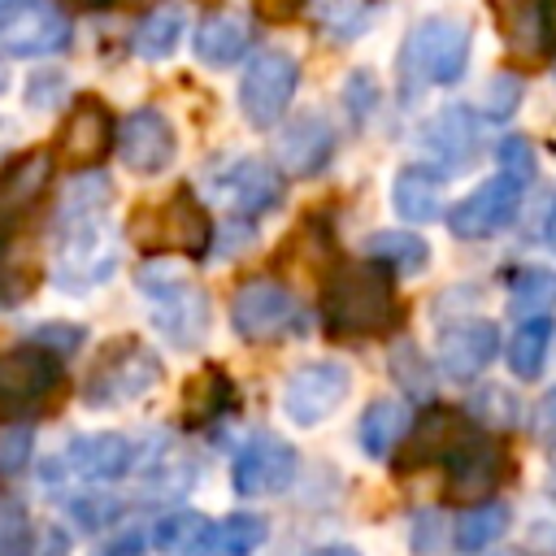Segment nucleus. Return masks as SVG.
Masks as SVG:
<instances>
[{"instance_id":"26","label":"nucleus","mask_w":556,"mask_h":556,"mask_svg":"<svg viewBox=\"0 0 556 556\" xmlns=\"http://www.w3.org/2000/svg\"><path fill=\"white\" fill-rule=\"evenodd\" d=\"M391 204L404 222H434L443 213V187L430 165H404L391 182Z\"/></svg>"},{"instance_id":"39","label":"nucleus","mask_w":556,"mask_h":556,"mask_svg":"<svg viewBox=\"0 0 556 556\" xmlns=\"http://www.w3.org/2000/svg\"><path fill=\"white\" fill-rule=\"evenodd\" d=\"M391 374L404 382V391H413V395H430V369H426V361L417 356L413 343H400V348L391 352Z\"/></svg>"},{"instance_id":"11","label":"nucleus","mask_w":556,"mask_h":556,"mask_svg":"<svg viewBox=\"0 0 556 556\" xmlns=\"http://www.w3.org/2000/svg\"><path fill=\"white\" fill-rule=\"evenodd\" d=\"M348 391H352V374L343 361H308L287 378L282 413L295 426H317L348 400Z\"/></svg>"},{"instance_id":"6","label":"nucleus","mask_w":556,"mask_h":556,"mask_svg":"<svg viewBox=\"0 0 556 556\" xmlns=\"http://www.w3.org/2000/svg\"><path fill=\"white\" fill-rule=\"evenodd\" d=\"M156 382H161V361H156V352H148L143 343L122 339V343H113V348L100 356V365L91 369V378H87V387H83V400H87L91 408H117V404H130V400L148 395Z\"/></svg>"},{"instance_id":"40","label":"nucleus","mask_w":556,"mask_h":556,"mask_svg":"<svg viewBox=\"0 0 556 556\" xmlns=\"http://www.w3.org/2000/svg\"><path fill=\"white\" fill-rule=\"evenodd\" d=\"M495 156H500V174H508L517 182H530V174H534V148H530V139L508 135V139H500Z\"/></svg>"},{"instance_id":"9","label":"nucleus","mask_w":556,"mask_h":556,"mask_svg":"<svg viewBox=\"0 0 556 556\" xmlns=\"http://www.w3.org/2000/svg\"><path fill=\"white\" fill-rule=\"evenodd\" d=\"M295 83H300V65L291 52H256L252 65L243 70V83H239V109L243 117L256 126V130H269L278 126V117L287 113L291 96H295Z\"/></svg>"},{"instance_id":"14","label":"nucleus","mask_w":556,"mask_h":556,"mask_svg":"<svg viewBox=\"0 0 556 556\" xmlns=\"http://www.w3.org/2000/svg\"><path fill=\"white\" fill-rule=\"evenodd\" d=\"M478 430V421L473 417H465V413H456V408H426L421 417H417V426L408 430V439H404V447H400V456H395V469L400 473H413V469H426V465H447L452 460V452L469 439Z\"/></svg>"},{"instance_id":"7","label":"nucleus","mask_w":556,"mask_h":556,"mask_svg":"<svg viewBox=\"0 0 556 556\" xmlns=\"http://www.w3.org/2000/svg\"><path fill=\"white\" fill-rule=\"evenodd\" d=\"M204 187H208V200L226 204L235 217H261V213L282 204L278 169L256 161V156H226V161L208 165Z\"/></svg>"},{"instance_id":"32","label":"nucleus","mask_w":556,"mask_h":556,"mask_svg":"<svg viewBox=\"0 0 556 556\" xmlns=\"http://www.w3.org/2000/svg\"><path fill=\"white\" fill-rule=\"evenodd\" d=\"M365 248H369V261L387 265L391 274H417L430 261L426 239L421 235H408V230H378V235H369Z\"/></svg>"},{"instance_id":"20","label":"nucleus","mask_w":556,"mask_h":556,"mask_svg":"<svg viewBox=\"0 0 556 556\" xmlns=\"http://www.w3.org/2000/svg\"><path fill=\"white\" fill-rule=\"evenodd\" d=\"M52 178V156L48 152H22L0 169V252L9 243V235L17 230V222L35 208V200L43 195Z\"/></svg>"},{"instance_id":"4","label":"nucleus","mask_w":556,"mask_h":556,"mask_svg":"<svg viewBox=\"0 0 556 556\" xmlns=\"http://www.w3.org/2000/svg\"><path fill=\"white\" fill-rule=\"evenodd\" d=\"M135 287L156 304L152 321L174 348L191 352V348L204 343V334H208V295L187 274H178L165 261H148V265H139Z\"/></svg>"},{"instance_id":"5","label":"nucleus","mask_w":556,"mask_h":556,"mask_svg":"<svg viewBox=\"0 0 556 556\" xmlns=\"http://www.w3.org/2000/svg\"><path fill=\"white\" fill-rule=\"evenodd\" d=\"M130 235L139 248H174L187 256H208L213 248V222L208 208L195 200L191 187H178L165 204H148L130 217Z\"/></svg>"},{"instance_id":"35","label":"nucleus","mask_w":556,"mask_h":556,"mask_svg":"<svg viewBox=\"0 0 556 556\" xmlns=\"http://www.w3.org/2000/svg\"><path fill=\"white\" fill-rule=\"evenodd\" d=\"M317 17L334 39H356L369 26V4L365 0H317Z\"/></svg>"},{"instance_id":"22","label":"nucleus","mask_w":556,"mask_h":556,"mask_svg":"<svg viewBox=\"0 0 556 556\" xmlns=\"http://www.w3.org/2000/svg\"><path fill=\"white\" fill-rule=\"evenodd\" d=\"M421 148L434 156L439 178L465 169L478 156V117L465 104H447L439 109L426 126H421Z\"/></svg>"},{"instance_id":"2","label":"nucleus","mask_w":556,"mask_h":556,"mask_svg":"<svg viewBox=\"0 0 556 556\" xmlns=\"http://www.w3.org/2000/svg\"><path fill=\"white\" fill-rule=\"evenodd\" d=\"M321 330L330 339H378L400 326L395 278L378 261H343L326 274L317 300Z\"/></svg>"},{"instance_id":"52","label":"nucleus","mask_w":556,"mask_h":556,"mask_svg":"<svg viewBox=\"0 0 556 556\" xmlns=\"http://www.w3.org/2000/svg\"><path fill=\"white\" fill-rule=\"evenodd\" d=\"M17 4H22V0H0V17H4L9 9H17Z\"/></svg>"},{"instance_id":"24","label":"nucleus","mask_w":556,"mask_h":556,"mask_svg":"<svg viewBox=\"0 0 556 556\" xmlns=\"http://www.w3.org/2000/svg\"><path fill=\"white\" fill-rule=\"evenodd\" d=\"M70 43V22L56 9H26L0 22V52L9 56H52Z\"/></svg>"},{"instance_id":"38","label":"nucleus","mask_w":556,"mask_h":556,"mask_svg":"<svg viewBox=\"0 0 556 556\" xmlns=\"http://www.w3.org/2000/svg\"><path fill=\"white\" fill-rule=\"evenodd\" d=\"M30 447H35V434L30 426H0V473H22L30 465Z\"/></svg>"},{"instance_id":"48","label":"nucleus","mask_w":556,"mask_h":556,"mask_svg":"<svg viewBox=\"0 0 556 556\" xmlns=\"http://www.w3.org/2000/svg\"><path fill=\"white\" fill-rule=\"evenodd\" d=\"M96 556H148V547H143V539H139V534H122V539L104 543Z\"/></svg>"},{"instance_id":"41","label":"nucleus","mask_w":556,"mask_h":556,"mask_svg":"<svg viewBox=\"0 0 556 556\" xmlns=\"http://www.w3.org/2000/svg\"><path fill=\"white\" fill-rule=\"evenodd\" d=\"M521 100V78L517 74H495L491 87H486V117L491 122H504Z\"/></svg>"},{"instance_id":"13","label":"nucleus","mask_w":556,"mask_h":556,"mask_svg":"<svg viewBox=\"0 0 556 556\" xmlns=\"http://www.w3.org/2000/svg\"><path fill=\"white\" fill-rule=\"evenodd\" d=\"M295 469H300V456L287 439L256 434L239 447V456L230 465V486L239 495H274V491H287L295 482Z\"/></svg>"},{"instance_id":"37","label":"nucleus","mask_w":556,"mask_h":556,"mask_svg":"<svg viewBox=\"0 0 556 556\" xmlns=\"http://www.w3.org/2000/svg\"><path fill=\"white\" fill-rule=\"evenodd\" d=\"M0 556H35L26 508L13 500H0Z\"/></svg>"},{"instance_id":"17","label":"nucleus","mask_w":556,"mask_h":556,"mask_svg":"<svg viewBox=\"0 0 556 556\" xmlns=\"http://www.w3.org/2000/svg\"><path fill=\"white\" fill-rule=\"evenodd\" d=\"M500 35L513 56L539 61L556 43V0H491Z\"/></svg>"},{"instance_id":"1","label":"nucleus","mask_w":556,"mask_h":556,"mask_svg":"<svg viewBox=\"0 0 556 556\" xmlns=\"http://www.w3.org/2000/svg\"><path fill=\"white\" fill-rule=\"evenodd\" d=\"M109 178L104 174H78L56 208V261L52 278L61 291L83 295L100 282H109L117 265V248L109 239Z\"/></svg>"},{"instance_id":"18","label":"nucleus","mask_w":556,"mask_h":556,"mask_svg":"<svg viewBox=\"0 0 556 556\" xmlns=\"http://www.w3.org/2000/svg\"><path fill=\"white\" fill-rule=\"evenodd\" d=\"M109 143H113V117H109V109L96 96H78L70 104V117H65L61 135H56L61 161L70 169H91V165L104 161Z\"/></svg>"},{"instance_id":"45","label":"nucleus","mask_w":556,"mask_h":556,"mask_svg":"<svg viewBox=\"0 0 556 556\" xmlns=\"http://www.w3.org/2000/svg\"><path fill=\"white\" fill-rule=\"evenodd\" d=\"M439 547H443L439 513H417L413 517V556H439Z\"/></svg>"},{"instance_id":"33","label":"nucleus","mask_w":556,"mask_h":556,"mask_svg":"<svg viewBox=\"0 0 556 556\" xmlns=\"http://www.w3.org/2000/svg\"><path fill=\"white\" fill-rule=\"evenodd\" d=\"M504 530H508V504L482 500V504H469V508L460 513L452 539H456L460 552H482V547H491Z\"/></svg>"},{"instance_id":"53","label":"nucleus","mask_w":556,"mask_h":556,"mask_svg":"<svg viewBox=\"0 0 556 556\" xmlns=\"http://www.w3.org/2000/svg\"><path fill=\"white\" fill-rule=\"evenodd\" d=\"M4 83H9V74H4V65H0V91H4Z\"/></svg>"},{"instance_id":"15","label":"nucleus","mask_w":556,"mask_h":556,"mask_svg":"<svg viewBox=\"0 0 556 556\" xmlns=\"http://www.w3.org/2000/svg\"><path fill=\"white\" fill-rule=\"evenodd\" d=\"M500 478H504V452H500V443L478 426L456 452H452V460H447V500H456V504H482L495 486H500Z\"/></svg>"},{"instance_id":"50","label":"nucleus","mask_w":556,"mask_h":556,"mask_svg":"<svg viewBox=\"0 0 556 556\" xmlns=\"http://www.w3.org/2000/svg\"><path fill=\"white\" fill-rule=\"evenodd\" d=\"M65 4H74V9H104V4H113V0H65Z\"/></svg>"},{"instance_id":"34","label":"nucleus","mask_w":556,"mask_h":556,"mask_svg":"<svg viewBox=\"0 0 556 556\" xmlns=\"http://www.w3.org/2000/svg\"><path fill=\"white\" fill-rule=\"evenodd\" d=\"M269 526L256 513H230L213 521V556H252L265 543Z\"/></svg>"},{"instance_id":"31","label":"nucleus","mask_w":556,"mask_h":556,"mask_svg":"<svg viewBox=\"0 0 556 556\" xmlns=\"http://www.w3.org/2000/svg\"><path fill=\"white\" fill-rule=\"evenodd\" d=\"M182 30H187L182 4H161V9H152V13L139 22V30H135V52L148 56V61H161V56H169V52L178 48Z\"/></svg>"},{"instance_id":"8","label":"nucleus","mask_w":556,"mask_h":556,"mask_svg":"<svg viewBox=\"0 0 556 556\" xmlns=\"http://www.w3.org/2000/svg\"><path fill=\"white\" fill-rule=\"evenodd\" d=\"M230 326L239 339L248 343H265V339H282V334H295L308 326L304 308L295 304V295L278 282H243L235 295H230Z\"/></svg>"},{"instance_id":"19","label":"nucleus","mask_w":556,"mask_h":556,"mask_svg":"<svg viewBox=\"0 0 556 556\" xmlns=\"http://www.w3.org/2000/svg\"><path fill=\"white\" fill-rule=\"evenodd\" d=\"M330 156H334V130H330V122L317 117V113H304V117L287 122V126L278 130V139H274V161H278V169L291 174V178H313V174H321V169L330 165Z\"/></svg>"},{"instance_id":"16","label":"nucleus","mask_w":556,"mask_h":556,"mask_svg":"<svg viewBox=\"0 0 556 556\" xmlns=\"http://www.w3.org/2000/svg\"><path fill=\"white\" fill-rule=\"evenodd\" d=\"M174 152H178V139H174V126H169V117L161 109H135L122 122V130H117V156H122V165L135 169V174H143V178L169 169Z\"/></svg>"},{"instance_id":"51","label":"nucleus","mask_w":556,"mask_h":556,"mask_svg":"<svg viewBox=\"0 0 556 556\" xmlns=\"http://www.w3.org/2000/svg\"><path fill=\"white\" fill-rule=\"evenodd\" d=\"M547 243H552V252H556V208H552V217H547Z\"/></svg>"},{"instance_id":"46","label":"nucleus","mask_w":556,"mask_h":556,"mask_svg":"<svg viewBox=\"0 0 556 556\" xmlns=\"http://www.w3.org/2000/svg\"><path fill=\"white\" fill-rule=\"evenodd\" d=\"M534 434H539L543 447L556 452V387H552V391L539 400V408H534Z\"/></svg>"},{"instance_id":"42","label":"nucleus","mask_w":556,"mask_h":556,"mask_svg":"<svg viewBox=\"0 0 556 556\" xmlns=\"http://www.w3.org/2000/svg\"><path fill=\"white\" fill-rule=\"evenodd\" d=\"M473 413H478L482 421H491V426H513L517 400H513L508 391H500V387H482L478 400H473Z\"/></svg>"},{"instance_id":"23","label":"nucleus","mask_w":556,"mask_h":556,"mask_svg":"<svg viewBox=\"0 0 556 556\" xmlns=\"http://www.w3.org/2000/svg\"><path fill=\"white\" fill-rule=\"evenodd\" d=\"M65 465L83 478V482H117L122 473H130L135 465V443L117 430H91V434H74L65 443Z\"/></svg>"},{"instance_id":"47","label":"nucleus","mask_w":556,"mask_h":556,"mask_svg":"<svg viewBox=\"0 0 556 556\" xmlns=\"http://www.w3.org/2000/svg\"><path fill=\"white\" fill-rule=\"evenodd\" d=\"M61 74H43V78H30V91H26V100H30V109H52L56 100H61Z\"/></svg>"},{"instance_id":"44","label":"nucleus","mask_w":556,"mask_h":556,"mask_svg":"<svg viewBox=\"0 0 556 556\" xmlns=\"http://www.w3.org/2000/svg\"><path fill=\"white\" fill-rule=\"evenodd\" d=\"M374 100H378V87H374V74H365V70H356V74L348 78V87H343V104H348V113H352L356 122H365V117H369V109H374Z\"/></svg>"},{"instance_id":"12","label":"nucleus","mask_w":556,"mask_h":556,"mask_svg":"<svg viewBox=\"0 0 556 556\" xmlns=\"http://www.w3.org/2000/svg\"><path fill=\"white\" fill-rule=\"evenodd\" d=\"M521 187L526 182H517L508 174L486 178L482 187H473L465 200H456L447 208V230L456 239H486V235L504 230L521 208Z\"/></svg>"},{"instance_id":"25","label":"nucleus","mask_w":556,"mask_h":556,"mask_svg":"<svg viewBox=\"0 0 556 556\" xmlns=\"http://www.w3.org/2000/svg\"><path fill=\"white\" fill-rule=\"evenodd\" d=\"M195 56L213 70L222 65H235L243 56V48L252 43V26L243 13H208L200 26H195Z\"/></svg>"},{"instance_id":"27","label":"nucleus","mask_w":556,"mask_h":556,"mask_svg":"<svg viewBox=\"0 0 556 556\" xmlns=\"http://www.w3.org/2000/svg\"><path fill=\"white\" fill-rule=\"evenodd\" d=\"M235 408V387L226 378V369H200L195 378H187V391H182V417L191 426H208V421H222L226 413Z\"/></svg>"},{"instance_id":"29","label":"nucleus","mask_w":556,"mask_h":556,"mask_svg":"<svg viewBox=\"0 0 556 556\" xmlns=\"http://www.w3.org/2000/svg\"><path fill=\"white\" fill-rule=\"evenodd\" d=\"M547 352H552V317H526V321L513 330L508 348H504L508 369H513L517 378H526V382L543 374Z\"/></svg>"},{"instance_id":"3","label":"nucleus","mask_w":556,"mask_h":556,"mask_svg":"<svg viewBox=\"0 0 556 556\" xmlns=\"http://www.w3.org/2000/svg\"><path fill=\"white\" fill-rule=\"evenodd\" d=\"M469 26L460 17H426L408 30L400 48V83L404 96H417L421 87H452L460 83L469 65Z\"/></svg>"},{"instance_id":"21","label":"nucleus","mask_w":556,"mask_h":556,"mask_svg":"<svg viewBox=\"0 0 556 556\" xmlns=\"http://www.w3.org/2000/svg\"><path fill=\"white\" fill-rule=\"evenodd\" d=\"M495 352H500V330L482 317H465V321H456L439 334V369L452 382L478 378L495 361Z\"/></svg>"},{"instance_id":"36","label":"nucleus","mask_w":556,"mask_h":556,"mask_svg":"<svg viewBox=\"0 0 556 556\" xmlns=\"http://www.w3.org/2000/svg\"><path fill=\"white\" fill-rule=\"evenodd\" d=\"M65 513L78 521V530H87V534H96V530H104V526H113L117 517H122V500L117 495H78V500H70L65 504Z\"/></svg>"},{"instance_id":"10","label":"nucleus","mask_w":556,"mask_h":556,"mask_svg":"<svg viewBox=\"0 0 556 556\" xmlns=\"http://www.w3.org/2000/svg\"><path fill=\"white\" fill-rule=\"evenodd\" d=\"M65 369L61 356L39 348V343H22L13 352H0V408L4 413H30L43 400L56 395Z\"/></svg>"},{"instance_id":"43","label":"nucleus","mask_w":556,"mask_h":556,"mask_svg":"<svg viewBox=\"0 0 556 556\" xmlns=\"http://www.w3.org/2000/svg\"><path fill=\"white\" fill-rule=\"evenodd\" d=\"M83 339H87V330H83V326H70V321H48V326H39V330L30 334V343H39V348H48V352H56V356L74 352Z\"/></svg>"},{"instance_id":"28","label":"nucleus","mask_w":556,"mask_h":556,"mask_svg":"<svg viewBox=\"0 0 556 556\" xmlns=\"http://www.w3.org/2000/svg\"><path fill=\"white\" fill-rule=\"evenodd\" d=\"M404 430H408V408H404V400L382 395V400H374V404L361 413L356 439H361L365 456L382 460V456H387V452H391V447L404 439Z\"/></svg>"},{"instance_id":"49","label":"nucleus","mask_w":556,"mask_h":556,"mask_svg":"<svg viewBox=\"0 0 556 556\" xmlns=\"http://www.w3.org/2000/svg\"><path fill=\"white\" fill-rule=\"evenodd\" d=\"M308 556H361L356 547H343V543H330V547H313Z\"/></svg>"},{"instance_id":"30","label":"nucleus","mask_w":556,"mask_h":556,"mask_svg":"<svg viewBox=\"0 0 556 556\" xmlns=\"http://www.w3.org/2000/svg\"><path fill=\"white\" fill-rule=\"evenodd\" d=\"M508 308L526 321V317H547L556 308V269H539V265H521L508 278Z\"/></svg>"}]
</instances>
